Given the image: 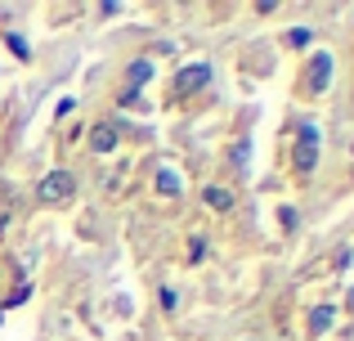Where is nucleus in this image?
Wrapping results in <instances>:
<instances>
[{
	"instance_id": "nucleus-1",
	"label": "nucleus",
	"mask_w": 354,
	"mask_h": 341,
	"mask_svg": "<svg viewBox=\"0 0 354 341\" xmlns=\"http://www.w3.org/2000/svg\"><path fill=\"white\" fill-rule=\"evenodd\" d=\"M296 149H292V167L301 171V175H310L314 167H319V144H323V135H319V126L314 122H305V126H296Z\"/></svg>"
},
{
	"instance_id": "nucleus-6",
	"label": "nucleus",
	"mask_w": 354,
	"mask_h": 341,
	"mask_svg": "<svg viewBox=\"0 0 354 341\" xmlns=\"http://www.w3.org/2000/svg\"><path fill=\"white\" fill-rule=\"evenodd\" d=\"M332 319H337V310H332V306H319V310L310 315V337L328 333V328H332Z\"/></svg>"
},
{
	"instance_id": "nucleus-2",
	"label": "nucleus",
	"mask_w": 354,
	"mask_h": 341,
	"mask_svg": "<svg viewBox=\"0 0 354 341\" xmlns=\"http://www.w3.org/2000/svg\"><path fill=\"white\" fill-rule=\"evenodd\" d=\"M72 193H77V180H72V171H50V175L41 180V189H36V198L54 207V202H68Z\"/></svg>"
},
{
	"instance_id": "nucleus-12",
	"label": "nucleus",
	"mask_w": 354,
	"mask_h": 341,
	"mask_svg": "<svg viewBox=\"0 0 354 341\" xmlns=\"http://www.w3.org/2000/svg\"><path fill=\"white\" fill-rule=\"evenodd\" d=\"M287 45H310V27H296V32H287Z\"/></svg>"
},
{
	"instance_id": "nucleus-13",
	"label": "nucleus",
	"mask_w": 354,
	"mask_h": 341,
	"mask_svg": "<svg viewBox=\"0 0 354 341\" xmlns=\"http://www.w3.org/2000/svg\"><path fill=\"white\" fill-rule=\"evenodd\" d=\"M202 252H207V243H202V238H193V243H189V261H202Z\"/></svg>"
},
{
	"instance_id": "nucleus-11",
	"label": "nucleus",
	"mask_w": 354,
	"mask_h": 341,
	"mask_svg": "<svg viewBox=\"0 0 354 341\" xmlns=\"http://www.w3.org/2000/svg\"><path fill=\"white\" fill-rule=\"evenodd\" d=\"M157 297H162V310H166V315H171V310L180 306V292H175V288H162Z\"/></svg>"
},
{
	"instance_id": "nucleus-8",
	"label": "nucleus",
	"mask_w": 354,
	"mask_h": 341,
	"mask_svg": "<svg viewBox=\"0 0 354 341\" xmlns=\"http://www.w3.org/2000/svg\"><path fill=\"white\" fill-rule=\"evenodd\" d=\"M207 202H211V211H229V207H234V193L220 189V184H211V189H207Z\"/></svg>"
},
{
	"instance_id": "nucleus-10",
	"label": "nucleus",
	"mask_w": 354,
	"mask_h": 341,
	"mask_svg": "<svg viewBox=\"0 0 354 341\" xmlns=\"http://www.w3.org/2000/svg\"><path fill=\"white\" fill-rule=\"evenodd\" d=\"M5 41H9V50H14L18 59H27V54H32V45H27V41H23L18 32H5Z\"/></svg>"
},
{
	"instance_id": "nucleus-9",
	"label": "nucleus",
	"mask_w": 354,
	"mask_h": 341,
	"mask_svg": "<svg viewBox=\"0 0 354 341\" xmlns=\"http://www.w3.org/2000/svg\"><path fill=\"white\" fill-rule=\"evenodd\" d=\"M148 77H153V63H148V59H139L135 68H130V90H139V86H144Z\"/></svg>"
},
{
	"instance_id": "nucleus-7",
	"label": "nucleus",
	"mask_w": 354,
	"mask_h": 341,
	"mask_svg": "<svg viewBox=\"0 0 354 341\" xmlns=\"http://www.w3.org/2000/svg\"><path fill=\"white\" fill-rule=\"evenodd\" d=\"M157 193H166V198H180V193H184L180 175H175V171H157Z\"/></svg>"
},
{
	"instance_id": "nucleus-5",
	"label": "nucleus",
	"mask_w": 354,
	"mask_h": 341,
	"mask_svg": "<svg viewBox=\"0 0 354 341\" xmlns=\"http://www.w3.org/2000/svg\"><path fill=\"white\" fill-rule=\"evenodd\" d=\"M90 144H95V153H113L117 149V131H113V126H95Z\"/></svg>"
},
{
	"instance_id": "nucleus-3",
	"label": "nucleus",
	"mask_w": 354,
	"mask_h": 341,
	"mask_svg": "<svg viewBox=\"0 0 354 341\" xmlns=\"http://www.w3.org/2000/svg\"><path fill=\"white\" fill-rule=\"evenodd\" d=\"M202 86H211V63H189V68L175 72V95H198Z\"/></svg>"
},
{
	"instance_id": "nucleus-4",
	"label": "nucleus",
	"mask_w": 354,
	"mask_h": 341,
	"mask_svg": "<svg viewBox=\"0 0 354 341\" xmlns=\"http://www.w3.org/2000/svg\"><path fill=\"white\" fill-rule=\"evenodd\" d=\"M332 81V54H314V68H310V90L314 95H323Z\"/></svg>"
}]
</instances>
